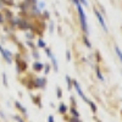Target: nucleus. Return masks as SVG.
<instances>
[{"label":"nucleus","instance_id":"nucleus-1","mask_svg":"<svg viewBox=\"0 0 122 122\" xmlns=\"http://www.w3.org/2000/svg\"><path fill=\"white\" fill-rule=\"evenodd\" d=\"M77 9H78V12H79V18H81V25H82V28L86 33H88L89 30H88V27H87V22H86V14L83 11V7L81 6V3L78 5H76Z\"/></svg>","mask_w":122,"mask_h":122},{"label":"nucleus","instance_id":"nucleus-2","mask_svg":"<svg viewBox=\"0 0 122 122\" xmlns=\"http://www.w3.org/2000/svg\"><path fill=\"white\" fill-rule=\"evenodd\" d=\"M75 88H76V90H77V93H78V95L82 98L84 101H88V99L86 98V95H84V93H83V90H82V88H81V86L78 84V82H76V81H73V84H72Z\"/></svg>","mask_w":122,"mask_h":122},{"label":"nucleus","instance_id":"nucleus-3","mask_svg":"<svg viewBox=\"0 0 122 122\" xmlns=\"http://www.w3.org/2000/svg\"><path fill=\"white\" fill-rule=\"evenodd\" d=\"M94 14H95L97 18H98V21H99V23L101 25V27H103V29L105 30V32H107V27H106V25H105V21H104V18H103V16L100 15V12L98 11V10H94Z\"/></svg>","mask_w":122,"mask_h":122},{"label":"nucleus","instance_id":"nucleus-4","mask_svg":"<svg viewBox=\"0 0 122 122\" xmlns=\"http://www.w3.org/2000/svg\"><path fill=\"white\" fill-rule=\"evenodd\" d=\"M45 51H46V54H48V56H49L50 59H51V61H53V65H54V68H55V71H57V64H56V59L54 57V55L51 54V51H50V50H49V49H46V50H45Z\"/></svg>","mask_w":122,"mask_h":122},{"label":"nucleus","instance_id":"nucleus-5","mask_svg":"<svg viewBox=\"0 0 122 122\" xmlns=\"http://www.w3.org/2000/svg\"><path fill=\"white\" fill-rule=\"evenodd\" d=\"M115 51H116V54H117L118 59L121 60V62H122V51H121V49H120L117 45H115Z\"/></svg>","mask_w":122,"mask_h":122},{"label":"nucleus","instance_id":"nucleus-6","mask_svg":"<svg viewBox=\"0 0 122 122\" xmlns=\"http://www.w3.org/2000/svg\"><path fill=\"white\" fill-rule=\"evenodd\" d=\"M16 106H17V107H18L20 110H21V111H22V112H23L25 115H27V110H26V109H25V107H23V106H22L21 104H20L18 101H16Z\"/></svg>","mask_w":122,"mask_h":122},{"label":"nucleus","instance_id":"nucleus-7","mask_svg":"<svg viewBox=\"0 0 122 122\" xmlns=\"http://www.w3.org/2000/svg\"><path fill=\"white\" fill-rule=\"evenodd\" d=\"M42 68H43V64H39V62L34 64V70H42Z\"/></svg>","mask_w":122,"mask_h":122},{"label":"nucleus","instance_id":"nucleus-8","mask_svg":"<svg viewBox=\"0 0 122 122\" xmlns=\"http://www.w3.org/2000/svg\"><path fill=\"white\" fill-rule=\"evenodd\" d=\"M38 46H39V48H45V43L43 42L42 39H39V40H38Z\"/></svg>","mask_w":122,"mask_h":122},{"label":"nucleus","instance_id":"nucleus-9","mask_svg":"<svg viewBox=\"0 0 122 122\" xmlns=\"http://www.w3.org/2000/svg\"><path fill=\"white\" fill-rule=\"evenodd\" d=\"M60 112L61 114H65L66 112V106L64 104H61V106H60Z\"/></svg>","mask_w":122,"mask_h":122},{"label":"nucleus","instance_id":"nucleus-10","mask_svg":"<svg viewBox=\"0 0 122 122\" xmlns=\"http://www.w3.org/2000/svg\"><path fill=\"white\" fill-rule=\"evenodd\" d=\"M97 76H98V78H99L100 81H104V77L101 76V73H100V71H99V68H97Z\"/></svg>","mask_w":122,"mask_h":122},{"label":"nucleus","instance_id":"nucleus-11","mask_svg":"<svg viewBox=\"0 0 122 122\" xmlns=\"http://www.w3.org/2000/svg\"><path fill=\"white\" fill-rule=\"evenodd\" d=\"M88 104L90 105V107H92V110H93V112H95V111H97V107H95V105H94V103H92V101H88Z\"/></svg>","mask_w":122,"mask_h":122},{"label":"nucleus","instance_id":"nucleus-12","mask_svg":"<svg viewBox=\"0 0 122 122\" xmlns=\"http://www.w3.org/2000/svg\"><path fill=\"white\" fill-rule=\"evenodd\" d=\"M71 112L73 114V116H75V117H78V116H79V114L77 112V111H76L75 109H71Z\"/></svg>","mask_w":122,"mask_h":122},{"label":"nucleus","instance_id":"nucleus-13","mask_svg":"<svg viewBox=\"0 0 122 122\" xmlns=\"http://www.w3.org/2000/svg\"><path fill=\"white\" fill-rule=\"evenodd\" d=\"M66 81H67V83H68V88H71V86H72V84H71V82H72V81H71V78L68 76H66Z\"/></svg>","mask_w":122,"mask_h":122},{"label":"nucleus","instance_id":"nucleus-14","mask_svg":"<svg viewBox=\"0 0 122 122\" xmlns=\"http://www.w3.org/2000/svg\"><path fill=\"white\" fill-rule=\"evenodd\" d=\"M15 120H16L17 122H23V121H22V118L20 117V116H15Z\"/></svg>","mask_w":122,"mask_h":122},{"label":"nucleus","instance_id":"nucleus-15","mask_svg":"<svg viewBox=\"0 0 122 122\" xmlns=\"http://www.w3.org/2000/svg\"><path fill=\"white\" fill-rule=\"evenodd\" d=\"M84 40H86V44H87V46H88V48H90L92 45H90V43H89V40H88L87 38H84Z\"/></svg>","mask_w":122,"mask_h":122},{"label":"nucleus","instance_id":"nucleus-16","mask_svg":"<svg viewBox=\"0 0 122 122\" xmlns=\"http://www.w3.org/2000/svg\"><path fill=\"white\" fill-rule=\"evenodd\" d=\"M48 122H54V117L53 116H49L48 117Z\"/></svg>","mask_w":122,"mask_h":122},{"label":"nucleus","instance_id":"nucleus-17","mask_svg":"<svg viewBox=\"0 0 122 122\" xmlns=\"http://www.w3.org/2000/svg\"><path fill=\"white\" fill-rule=\"evenodd\" d=\"M81 3H82L83 5H86V6H88V3H87V0H81Z\"/></svg>","mask_w":122,"mask_h":122},{"label":"nucleus","instance_id":"nucleus-18","mask_svg":"<svg viewBox=\"0 0 122 122\" xmlns=\"http://www.w3.org/2000/svg\"><path fill=\"white\" fill-rule=\"evenodd\" d=\"M66 59H67V60H70V59H71V55H70V51H67V53H66Z\"/></svg>","mask_w":122,"mask_h":122},{"label":"nucleus","instance_id":"nucleus-19","mask_svg":"<svg viewBox=\"0 0 122 122\" xmlns=\"http://www.w3.org/2000/svg\"><path fill=\"white\" fill-rule=\"evenodd\" d=\"M61 95H62V94H61V89H60V88H59V89H57V97H59V98H60V97H61Z\"/></svg>","mask_w":122,"mask_h":122},{"label":"nucleus","instance_id":"nucleus-20","mask_svg":"<svg viewBox=\"0 0 122 122\" xmlns=\"http://www.w3.org/2000/svg\"><path fill=\"white\" fill-rule=\"evenodd\" d=\"M3 77H4V83H5V86H7V82H6V76L4 75Z\"/></svg>","mask_w":122,"mask_h":122},{"label":"nucleus","instance_id":"nucleus-21","mask_svg":"<svg viewBox=\"0 0 122 122\" xmlns=\"http://www.w3.org/2000/svg\"><path fill=\"white\" fill-rule=\"evenodd\" d=\"M71 121H72V122H81L79 120H76V118H72V120H71Z\"/></svg>","mask_w":122,"mask_h":122},{"label":"nucleus","instance_id":"nucleus-22","mask_svg":"<svg viewBox=\"0 0 122 122\" xmlns=\"http://www.w3.org/2000/svg\"><path fill=\"white\" fill-rule=\"evenodd\" d=\"M0 22H3V17H1V15H0Z\"/></svg>","mask_w":122,"mask_h":122}]
</instances>
